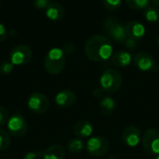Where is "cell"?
<instances>
[{
  "label": "cell",
  "mask_w": 159,
  "mask_h": 159,
  "mask_svg": "<svg viewBox=\"0 0 159 159\" xmlns=\"http://www.w3.org/2000/svg\"><path fill=\"white\" fill-rule=\"evenodd\" d=\"M85 53L92 62H104L114 53L112 40L105 36L94 35L87 40Z\"/></svg>",
  "instance_id": "cell-1"
},
{
  "label": "cell",
  "mask_w": 159,
  "mask_h": 159,
  "mask_svg": "<svg viewBox=\"0 0 159 159\" xmlns=\"http://www.w3.org/2000/svg\"><path fill=\"white\" fill-rule=\"evenodd\" d=\"M65 64V54L60 48L50 49L44 59V67L46 71L51 75H57L61 73L63 70Z\"/></svg>",
  "instance_id": "cell-2"
},
{
  "label": "cell",
  "mask_w": 159,
  "mask_h": 159,
  "mask_svg": "<svg viewBox=\"0 0 159 159\" xmlns=\"http://www.w3.org/2000/svg\"><path fill=\"white\" fill-rule=\"evenodd\" d=\"M122 83H123L122 75L118 70L115 68L105 69L100 78L101 88L109 94L116 93L121 88Z\"/></svg>",
  "instance_id": "cell-3"
},
{
  "label": "cell",
  "mask_w": 159,
  "mask_h": 159,
  "mask_svg": "<svg viewBox=\"0 0 159 159\" xmlns=\"http://www.w3.org/2000/svg\"><path fill=\"white\" fill-rule=\"evenodd\" d=\"M103 31L107 35V37L118 43H124L127 39L125 25L120 20L114 16H110L105 19L103 22Z\"/></svg>",
  "instance_id": "cell-4"
},
{
  "label": "cell",
  "mask_w": 159,
  "mask_h": 159,
  "mask_svg": "<svg viewBox=\"0 0 159 159\" xmlns=\"http://www.w3.org/2000/svg\"><path fill=\"white\" fill-rule=\"evenodd\" d=\"M132 62L139 70L143 72L156 71L159 69V66L154 56L146 52H137L132 57Z\"/></svg>",
  "instance_id": "cell-5"
},
{
  "label": "cell",
  "mask_w": 159,
  "mask_h": 159,
  "mask_svg": "<svg viewBox=\"0 0 159 159\" xmlns=\"http://www.w3.org/2000/svg\"><path fill=\"white\" fill-rule=\"evenodd\" d=\"M109 141L103 136H94L90 138L87 144L86 149L90 156L102 157L109 151Z\"/></svg>",
  "instance_id": "cell-6"
},
{
  "label": "cell",
  "mask_w": 159,
  "mask_h": 159,
  "mask_svg": "<svg viewBox=\"0 0 159 159\" xmlns=\"http://www.w3.org/2000/svg\"><path fill=\"white\" fill-rule=\"evenodd\" d=\"M143 148L147 154L153 156L159 155V130L149 128L145 131L142 139Z\"/></svg>",
  "instance_id": "cell-7"
},
{
  "label": "cell",
  "mask_w": 159,
  "mask_h": 159,
  "mask_svg": "<svg viewBox=\"0 0 159 159\" xmlns=\"http://www.w3.org/2000/svg\"><path fill=\"white\" fill-rule=\"evenodd\" d=\"M28 109L35 114L45 113L49 106L48 98L42 93H33L29 96L27 100Z\"/></svg>",
  "instance_id": "cell-8"
},
{
  "label": "cell",
  "mask_w": 159,
  "mask_h": 159,
  "mask_svg": "<svg viewBox=\"0 0 159 159\" xmlns=\"http://www.w3.org/2000/svg\"><path fill=\"white\" fill-rule=\"evenodd\" d=\"M7 127L8 132L17 138L24 136L28 129L27 122L20 112H15L10 116L7 123Z\"/></svg>",
  "instance_id": "cell-9"
},
{
  "label": "cell",
  "mask_w": 159,
  "mask_h": 159,
  "mask_svg": "<svg viewBox=\"0 0 159 159\" xmlns=\"http://www.w3.org/2000/svg\"><path fill=\"white\" fill-rule=\"evenodd\" d=\"M32 50L27 45L15 46L9 53V61L14 66H22L29 63L32 59Z\"/></svg>",
  "instance_id": "cell-10"
},
{
  "label": "cell",
  "mask_w": 159,
  "mask_h": 159,
  "mask_svg": "<svg viewBox=\"0 0 159 159\" xmlns=\"http://www.w3.org/2000/svg\"><path fill=\"white\" fill-rule=\"evenodd\" d=\"M122 141L129 147H136L141 142V131L137 127L129 126L122 133Z\"/></svg>",
  "instance_id": "cell-11"
},
{
  "label": "cell",
  "mask_w": 159,
  "mask_h": 159,
  "mask_svg": "<svg viewBox=\"0 0 159 159\" xmlns=\"http://www.w3.org/2000/svg\"><path fill=\"white\" fill-rule=\"evenodd\" d=\"M76 96L70 89H64L60 91L55 97V103L59 108L68 109L74 105L75 102Z\"/></svg>",
  "instance_id": "cell-12"
},
{
  "label": "cell",
  "mask_w": 159,
  "mask_h": 159,
  "mask_svg": "<svg viewBox=\"0 0 159 159\" xmlns=\"http://www.w3.org/2000/svg\"><path fill=\"white\" fill-rule=\"evenodd\" d=\"M127 37H130L136 40H140L145 35V27L144 25L137 21H129L125 25Z\"/></svg>",
  "instance_id": "cell-13"
},
{
  "label": "cell",
  "mask_w": 159,
  "mask_h": 159,
  "mask_svg": "<svg viewBox=\"0 0 159 159\" xmlns=\"http://www.w3.org/2000/svg\"><path fill=\"white\" fill-rule=\"evenodd\" d=\"M131 61V54L127 51H117L114 52L111 57V62L118 67H126L129 66Z\"/></svg>",
  "instance_id": "cell-14"
},
{
  "label": "cell",
  "mask_w": 159,
  "mask_h": 159,
  "mask_svg": "<svg viewBox=\"0 0 159 159\" xmlns=\"http://www.w3.org/2000/svg\"><path fill=\"white\" fill-rule=\"evenodd\" d=\"M74 133L78 138H89L93 133V126L89 121H78L74 127Z\"/></svg>",
  "instance_id": "cell-15"
},
{
  "label": "cell",
  "mask_w": 159,
  "mask_h": 159,
  "mask_svg": "<svg viewBox=\"0 0 159 159\" xmlns=\"http://www.w3.org/2000/svg\"><path fill=\"white\" fill-rule=\"evenodd\" d=\"M99 109L103 115H111L116 112V102L113 97L105 96L101 98L99 103Z\"/></svg>",
  "instance_id": "cell-16"
},
{
  "label": "cell",
  "mask_w": 159,
  "mask_h": 159,
  "mask_svg": "<svg viewBox=\"0 0 159 159\" xmlns=\"http://www.w3.org/2000/svg\"><path fill=\"white\" fill-rule=\"evenodd\" d=\"M46 15L51 21H60L64 16V8L59 3H50L46 8Z\"/></svg>",
  "instance_id": "cell-17"
},
{
  "label": "cell",
  "mask_w": 159,
  "mask_h": 159,
  "mask_svg": "<svg viewBox=\"0 0 159 159\" xmlns=\"http://www.w3.org/2000/svg\"><path fill=\"white\" fill-rule=\"evenodd\" d=\"M65 157V151L62 146L59 144L51 145L43 152V159H63Z\"/></svg>",
  "instance_id": "cell-18"
},
{
  "label": "cell",
  "mask_w": 159,
  "mask_h": 159,
  "mask_svg": "<svg viewBox=\"0 0 159 159\" xmlns=\"http://www.w3.org/2000/svg\"><path fill=\"white\" fill-rule=\"evenodd\" d=\"M66 148L70 153L77 154V153H80L84 150L85 144L80 139H71L67 142Z\"/></svg>",
  "instance_id": "cell-19"
},
{
  "label": "cell",
  "mask_w": 159,
  "mask_h": 159,
  "mask_svg": "<svg viewBox=\"0 0 159 159\" xmlns=\"http://www.w3.org/2000/svg\"><path fill=\"white\" fill-rule=\"evenodd\" d=\"M145 20L149 22H157L159 20V9L157 7H148L143 12Z\"/></svg>",
  "instance_id": "cell-20"
},
{
  "label": "cell",
  "mask_w": 159,
  "mask_h": 159,
  "mask_svg": "<svg viewBox=\"0 0 159 159\" xmlns=\"http://www.w3.org/2000/svg\"><path fill=\"white\" fill-rule=\"evenodd\" d=\"M126 3L133 9H145L150 7L151 0H126Z\"/></svg>",
  "instance_id": "cell-21"
},
{
  "label": "cell",
  "mask_w": 159,
  "mask_h": 159,
  "mask_svg": "<svg viewBox=\"0 0 159 159\" xmlns=\"http://www.w3.org/2000/svg\"><path fill=\"white\" fill-rule=\"evenodd\" d=\"M10 145V137L8 133L0 128V152L7 150Z\"/></svg>",
  "instance_id": "cell-22"
},
{
  "label": "cell",
  "mask_w": 159,
  "mask_h": 159,
  "mask_svg": "<svg viewBox=\"0 0 159 159\" xmlns=\"http://www.w3.org/2000/svg\"><path fill=\"white\" fill-rule=\"evenodd\" d=\"M103 7L110 11L116 10L122 5V0H102Z\"/></svg>",
  "instance_id": "cell-23"
},
{
  "label": "cell",
  "mask_w": 159,
  "mask_h": 159,
  "mask_svg": "<svg viewBox=\"0 0 159 159\" xmlns=\"http://www.w3.org/2000/svg\"><path fill=\"white\" fill-rule=\"evenodd\" d=\"M14 65L10 61H3L0 63V74L8 75L12 72Z\"/></svg>",
  "instance_id": "cell-24"
},
{
  "label": "cell",
  "mask_w": 159,
  "mask_h": 159,
  "mask_svg": "<svg viewBox=\"0 0 159 159\" xmlns=\"http://www.w3.org/2000/svg\"><path fill=\"white\" fill-rule=\"evenodd\" d=\"M8 121V112L3 106H0V127L7 124Z\"/></svg>",
  "instance_id": "cell-25"
},
{
  "label": "cell",
  "mask_w": 159,
  "mask_h": 159,
  "mask_svg": "<svg viewBox=\"0 0 159 159\" xmlns=\"http://www.w3.org/2000/svg\"><path fill=\"white\" fill-rule=\"evenodd\" d=\"M123 44H124V46H125L127 49L134 50V49L138 46V40L133 39V38H130V37H127V39L124 41Z\"/></svg>",
  "instance_id": "cell-26"
},
{
  "label": "cell",
  "mask_w": 159,
  "mask_h": 159,
  "mask_svg": "<svg viewBox=\"0 0 159 159\" xmlns=\"http://www.w3.org/2000/svg\"><path fill=\"white\" fill-rule=\"evenodd\" d=\"M50 3H51L50 0H34V5L38 9L47 8Z\"/></svg>",
  "instance_id": "cell-27"
},
{
  "label": "cell",
  "mask_w": 159,
  "mask_h": 159,
  "mask_svg": "<svg viewBox=\"0 0 159 159\" xmlns=\"http://www.w3.org/2000/svg\"><path fill=\"white\" fill-rule=\"evenodd\" d=\"M61 50L64 52V54H72L75 52V45L72 42H67L62 46Z\"/></svg>",
  "instance_id": "cell-28"
},
{
  "label": "cell",
  "mask_w": 159,
  "mask_h": 159,
  "mask_svg": "<svg viewBox=\"0 0 159 159\" xmlns=\"http://www.w3.org/2000/svg\"><path fill=\"white\" fill-rule=\"evenodd\" d=\"M43 152H29L27 153L23 159H42Z\"/></svg>",
  "instance_id": "cell-29"
},
{
  "label": "cell",
  "mask_w": 159,
  "mask_h": 159,
  "mask_svg": "<svg viewBox=\"0 0 159 159\" xmlns=\"http://www.w3.org/2000/svg\"><path fill=\"white\" fill-rule=\"evenodd\" d=\"M8 36V32L7 30V28L5 27L4 24L0 23V41L5 40Z\"/></svg>",
  "instance_id": "cell-30"
},
{
  "label": "cell",
  "mask_w": 159,
  "mask_h": 159,
  "mask_svg": "<svg viewBox=\"0 0 159 159\" xmlns=\"http://www.w3.org/2000/svg\"><path fill=\"white\" fill-rule=\"evenodd\" d=\"M102 92H103V90L102 88H95L93 91V96L96 98H100L102 96Z\"/></svg>",
  "instance_id": "cell-31"
},
{
  "label": "cell",
  "mask_w": 159,
  "mask_h": 159,
  "mask_svg": "<svg viewBox=\"0 0 159 159\" xmlns=\"http://www.w3.org/2000/svg\"><path fill=\"white\" fill-rule=\"evenodd\" d=\"M153 4L156 6V7H159V0H152Z\"/></svg>",
  "instance_id": "cell-32"
},
{
  "label": "cell",
  "mask_w": 159,
  "mask_h": 159,
  "mask_svg": "<svg viewBox=\"0 0 159 159\" xmlns=\"http://www.w3.org/2000/svg\"><path fill=\"white\" fill-rule=\"evenodd\" d=\"M108 159H118L116 157H110Z\"/></svg>",
  "instance_id": "cell-33"
},
{
  "label": "cell",
  "mask_w": 159,
  "mask_h": 159,
  "mask_svg": "<svg viewBox=\"0 0 159 159\" xmlns=\"http://www.w3.org/2000/svg\"><path fill=\"white\" fill-rule=\"evenodd\" d=\"M157 45H158V47H159V37H157Z\"/></svg>",
  "instance_id": "cell-34"
},
{
  "label": "cell",
  "mask_w": 159,
  "mask_h": 159,
  "mask_svg": "<svg viewBox=\"0 0 159 159\" xmlns=\"http://www.w3.org/2000/svg\"><path fill=\"white\" fill-rule=\"evenodd\" d=\"M156 159H159V155L157 157H156Z\"/></svg>",
  "instance_id": "cell-35"
},
{
  "label": "cell",
  "mask_w": 159,
  "mask_h": 159,
  "mask_svg": "<svg viewBox=\"0 0 159 159\" xmlns=\"http://www.w3.org/2000/svg\"><path fill=\"white\" fill-rule=\"evenodd\" d=\"M0 4H1V1H0Z\"/></svg>",
  "instance_id": "cell-36"
}]
</instances>
